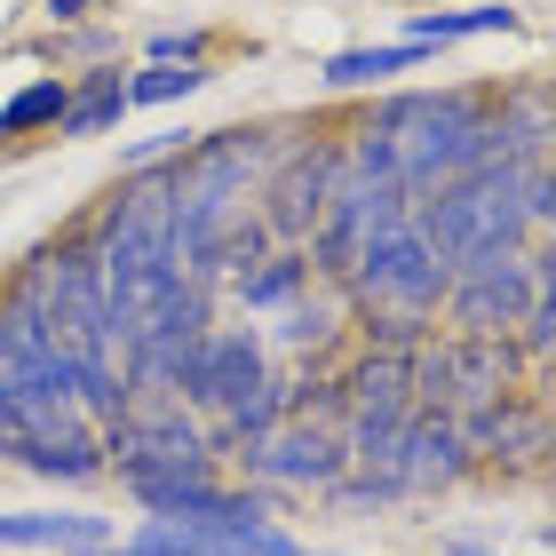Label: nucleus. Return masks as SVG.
<instances>
[{
	"instance_id": "30",
	"label": "nucleus",
	"mask_w": 556,
	"mask_h": 556,
	"mask_svg": "<svg viewBox=\"0 0 556 556\" xmlns=\"http://www.w3.org/2000/svg\"><path fill=\"white\" fill-rule=\"evenodd\" d=\"M406 9H453V0H406Z\"/></svg>"
},
{
	"instance_id": "4",
	"label": "nucleus",
	"mask_w": 556,
	"mask_h": 556,
	"mask_svg": "<svg viewBox=\"0 0 556 556\" xmlns=\"http://www.w3.org/2000/svg\"><path fill=\"white\" fill-rule=\"evenodd\" d=\"M533 294H556V239H533L517 255L453 263L445 302H438V334H509Z\"/></svg>"
},
{
	"instance_id": "3",
	"label": "nucleus",
	"mask_w": 556,
	"mask_h": 556,
	"mask_svg": "<svg viewBox=\"0 0 556 556\" xmlns=\"http://www.w3.org/2000/svg\"><path fill=\"white\" fill-rule=\"evenodd\" d=\"M445 263H438V247H429L414 231V215L406 223H390V231H374L358 247V263H350L342 278V302H350V318H414V326H438V302H445Z\"/></svg>"
},
{
	"instance_id": "9",
	"label": "nucleus",
	"mask_w": 556,
	"mask_h": 556,
	"mask_svg": "<svg viewBox=\"0 0 556 556\" xmlns=\"http://www.w3.org/2000/svg\"><path fill=\"white\" fill-rule=\"evenodd\" d=\"M119 493L160 525H287L278 493L231 485V477H143V485H119Z\"/></svg>"
},
{
	"instance_id": "12",
	"label": "nucleus",
	"mask_w": 556,
	"mask_h": 556,
	"mask_svg": "<svg viewBox=\"0 0 556 556\" xmlns=\"http://www.w3.org/2000/svg\"><path fill=\"white\" fill-rule=\"evenodd\" d=\"M390 469H397V485H406V501H438V493L477 485L469 438H462V421H453V414H414L406 429H397Z\"/></svg>"
},
{
	"instance_id": "11",
	"label": "nucleus",
	"mask_w": 556,
	"mask_h": 556,
	"mask_svg": "<svg viewBox=\"0 0 556 556\" xmlns=\"http://www.w3.org/2000/svg\"><path fill=\"white\" fill-rule=\"evenodd\" d=\"M294 525H160L143 517L128 541L96 548V556H294Z\"/></svg>"
},
{
	"instance_id": "27",
	"label": "nucleus",
	"mask_w": 556,
	"mask_h": 556,
	"mask_svg": "<svg viewBox=\"0 0 556 556\" xmlns=\"http://www.w3.org/2000/svg\"><path fill=\"white\" fill-rule=\"evenodd\" d=\"M438 556H509V548H493V541H445Z\"/></svg>"
},
{
	"instance_id": "22",
	"label": "nucleus",
	"mask_w": 556,
	"mask_h": 556,
	"mask_svg": "<svg viewBox=\"0 0 556 556\" xmlns=\"http://www.w3.org/2000/svg\"><path fill=\"white\" fill-rule=\"evenodd\" d=\"M318 509H334V517H390V509H406V485H397V469H342L334 485L318 493Z\"/></svg>"
},
{
	"instance_id": "13",
	"label": "nucleus",
	"mask_w": 556,
	"mask_h": 556,
	"mask_svg": "<svg viewBox=\"0 0 556 556\" xmlns=\"http://www.w3.org/2000/svg\"><path fill=\"white\" fill-rule=\"evenodd\" d=\"M255 334H263V350H278V358H294V366H334L350 350V302H342V287H311L278 318H263Z\"/></svg>"
},
{
	"instance_id": "24",
	"label": "nucleus",
	"mask_w": 556,
	"mask_h": 556,
	"mask_svg": "<svg viewBox=\"0 0 556 556\" xmlns=\"http://www.w3.org/2000/svg\"><path fill=\"white\" fill-rule=\"evenodd\" d=\"M191 143H199V128H184V119H175V128H160V136H136V143H119V175H151V167H175V160H184Z\"/></svg>"
},
{
	"instance_id": "16",
	"label": "nucleus",
	"mask_w": 556,
	"mask_h": 556,
	"mask_svg": "<svg viewBox=\"0 0 556 556\" xmlns=\"http://www.w3.org/2000/svg\"><path fill=\"white\" fill-rule=\"evenodd\" d=\"M72 96H64V119H56V143H96V136H119L128 128V64H88V72H64Z\"/></svg>"
},
{
	"instance_id": "15",
	"label": "nucleus",
	"mask_w": 556,
	"mask_h": 556,
	"mask_svg": "<svg viewBox=\"0 0 556 556\" xmlns=\"http://www.w3.org/2000/svg\"><path fill=\"white\" fill-rule=\"evenodd\" d=\"M119 541V517L96 509H9L0 517V548H48V556H96Z\"/></svg>"
},
{
	"instance_id": "8",
	"label": "nucleus",
	"mask_w": 556,
	"mask_h": 556,
	"mask_svg": "<svg viewBox=\"0 0 556 556\" xmlns=\"http://www.w3.org/2000/svg\"><path fill=\"white\" fill-rule=\"evenodd\" d=\"M231 469H239V485H263L278 501H318L350 469V445H342V429H326V421H278Z\"/></svg>"
},
{
	"instance_id": "26",
	"label": "nucleus",
	"mask_w": 556,
	"mask_h": 556,
	"mask_svg": "<svg viewBox=\"0 0 556 556\" xmlns=\"http://www.w3.org/2000/svg\"><path fill=\"white\" fill-rule=\"evenodd\" d=\"M48 33H64V24H104L112 16V0H33Z\"/></svg>"
},
{
	"instance_id": "6",
	"label": "nucleus",
	"mask_w": 556,
	"mask_h": 556,
	"mask_svg": "<svg viewBox=\"0 0 556 556\" xmlns=\"http://www.w3.org/2000/svg\"><path fill=\"white\" fill-rule=\"evenodd\" d=\"M104 477H119V485H143V477H223V462L191 406L143 397V406H128L104 429Z\"/></svg>"
},
{
	"instance_id": "17",
	"label": "nucleus",
	"mask_w": 556,
	"mask_h": 556,
	"mask_svg": "<svg viewBox=\"0 0 556 556\" xmlns=\"http://www.w3.org/2000/svg\"><path fill=\"white\" fill-rule=\"evenodd\" d=\"M311 287H318V278H311V255H302V247H270V255H263L255 270H239L215 302H231V311H247V318H278L287 302H302Z\"/></svg>"
},
{
	"instance_id": "5",
	"label": "nucleus",
	"mask_w": 556,
	"mask_h": 556,
	"mask_svg": "<svg viewBox=\"0 0 556 556\" xmlns=\"http://www.w3.org/2000/svg\"><path fill=\"white\" fill-rule=\"evenodd\" d=\"M334 191H342V143H334V128H318V119H287V143H278L270 175L255 184V215H263L270 247H302Z\"/></svg>"
},
{
	"instance_id": "1",
	"label": "nucleus",
	"mask_w": 556,
	"mask_h": 556,
	"mask_svg": "<svg viewBox=\"0 0 556 556\" xmlns=\"http://www.w3.org/2000/svg\"><path fill=\"white\" fill-rule=\"evenodd\" d=\"M366 112L397 136V184L414 199L453 184V175L493 167L501 143V88L493 80H445V88H382Z\"/></svg>"
},
{
	"instance_id": "7",
	"label": "nucleus",
	"mask_w": 556,
	"mask_h": 556,
	"mask_svg": "<svg viewBox=\"0 0 556 556\" xmlns=\"http://www.w3.org/2000/svg\"><path fill=\"white\" fill-rule=\"evenodd\" d=\"M453 421H462V438H469L477 477H493V485H517V477L548 469V397H541V382L501 390V397H485V406H469Z\"/></svg>"
},
{
	"instance_id": "23",
	"label": "nucleus",
	"mask_w": 556,
	"mask_h": 556,
	"mask_svg": "<svg viewBox=\"0 0 556 556\" xmlns=\"http://www.w3.org/2000/svg\"><path fill=\"white\" fill-rule=\"evenodd\" d=\"M223 33L215 24H160V33H143L136 64H215Z\"/></svg>"
},
{
	"instance_id": "25",
	"label": "nucleus",
	"mask_w": 556,
	"mask_h": 556,
	"mask_svg": "<svg viewBox=\"0 0 556 556\" xmlns=\"http://www.w3.org/2000/svg\"><path fill=\"white\" fill-rule=\"evenodd\" d=\"M517 215H525V239L556 231V167H525L517 175Z\"/></svg>"
},
{
	"instance_id": "18",
	"label": "nucleus",
	"mask_w": 556,
	"mask_h": 556,
	"mask_svg": "<svg viewBox=\"0 0 556 556\" xmlns=\"http://www.w3.org/2000/svg\"><path fill=\"white\" fill-rule=\"evenodd\" d=\"M517 9L509 0H453V9H406V33L397 40H421L429 56L438 48H462V40H493V33H517Z\"/></svg>"
},
{
	"instance_id": "14",
	"label": "nucleus",
	"mask_w": 556,
	"mask_h": 556,
	"mask_svg": "<svg viewBox=\"0 0 556 556\" xmlns=\"http://www.w3.org/2000/svg\"><path fill=\"white\" fill-rule=\"evenodd\" d=\"M438 56H429L421 40H358V48H334V56L318 64V88L342 96V104H366V96L382 88H406V72H429Z\"/></svg>"
},
{
	"instance_id": "28",
	"label": "nucleus",
	"mask_w": 556,
	"mask_h": 556,
	"mask_svg": "<svg viewBox=\"0 0 556 556\" xmlns=\"http://www.w3.org/2000/svg\"><path fill=\"white\" fill-rule=\"evenodd\" d=\"M9 397H16V382H9V366H0V421H9Z\"/></svg>"
},
{
	"instance_id": "10",
	"label": "nucleus",
	"mask_w": 556,
	"mask_h": 556,
	"mask_svg": "<svg viewBox=\"0 0 556 556\" xmlns=\"http://www.w3.org/2000/svg\"><path fill=\"white\" fill-rule=\"evenodd\" d=\"M429 358H438L445 414H469V406H485V397H501V390L533 382V366L517 358L509 334H438V342H429Z\"/></svg>"
},
{
	"instance_id": "21",
	"label": "nucleus",
	"mask_w": 556,
	"mask_h": 556,
	"mask_svg": "<svg viewBox=\"0 0 556 556\" xmlns=\"http://www.w3.org/2000/svg\"><path fill=\"white\" fill-rule=\"evenodd\" d=\"M215 80V64H128V112H175Z\"/></svg>"
},
{
	"instance_id": "29",
	"label": "nucleus",
	"mask_w": 556,
	"mask_h": 556,
	"mask_svg": "<svg viewBox=\"0 0 556 556\" xmlns=\"http://www.w3.org/2000/svg\"><path fill=\"white\" fill-rule=\"evenodd\" d=\"M294 556H342V548H311V541H302V548H294Z\"/></svg>"
},
{
	"instance_id": "19",
	"label": "nucleus",
	"mask_w": 556,
	"mask_h": 556,
	"mask_svg": "<svg viewBox=\"0 0 556 556\" xmlns=\"http://www.w3.org/2000/svg\"><path fill=\"white\" fill-rule=\"evenodd\" d=\"M64 96H72L64 72H33V80H16L9 96H0V151L48 143V136H56V119H64Z\"/></svg>"
},
{
	"instance_id": "20",
	"label": "nucleus",
	"mask_w": 556,
	"mask_h": 556,
	"mask_svg": "<svg viewBox=\"0 0 556 556\" xmlns=\"http://www.w3.org/2000/svg\"><path fill=\"white\" fill-rule=\"evenodd\" d=\"M33 64H48V72H88V64H128V48H119V24H64V33L33 40Z\"/></svg>"
},
{
	"instance_id": "2",
	"label": "nucleus",
	"mask_w": 556,
	"mask_h": 556,
	"mask_svg": "<svg viewBox=\"0 0 556 556\" xmlns=\"http://www.w3.org/2000/svg\"><path fill=\"white\" fill-rule=\"evenodd\" d=\"M414 231L438 247V263H477V255H517L525 239V215H517V167H477V175H453V184L421 191L414 199Z\"/></svg>"
}]
</instances>
